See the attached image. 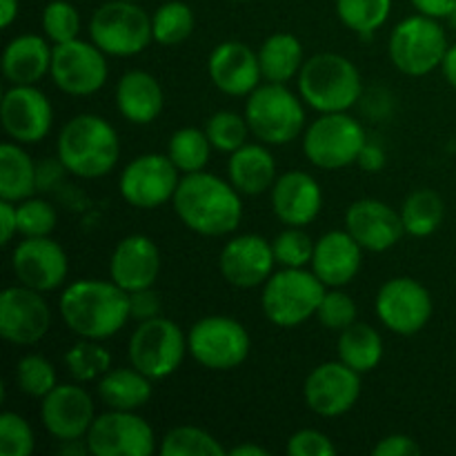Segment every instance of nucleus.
I'll use <instances>...</instances> for the list:
<instances>
[{
    "label": "nucleus",
    "mask_w": 456,
    "mask_h": 456,
    "mask_svg": "<svg viewBox=\"0 0 456 456\" xmlns=\"http://www.w3.org/2000/svg\"><path fill=\"white\" fill-rule=\"evenodd\" d=\"M374 310L390 332L399 337H414L430 323L435 303L430 289L417 279L396 276L379 288Z\"/></svg>",
    "instance_id": "f8f14e48"
},
{
    "label": "nucleus",
    "mask_w": 456,
    "mask_h": 456,
    "mask_svg": "<svg viewBox=\"0 0 456 456\" xmlns=\"http://www.w3.org/2000/svg\"><path fill=\"white\" fill-rule=\"evenodd\" d=\"M16 386L22 395L31 396V399L43 401L53 387L58 386L56 370H53L52 361L45 359L43 354H25L16 363Z\"/></svg>",
    "instance_id": "ea45409f"
},
{
    "label": "nucleus",
    "mask_w": 456,
    "mask_h": 456,
    "mask_svg": "<svg viewBox=\"0 0 456 456\" xmlns=\"http://www.w3.org/2000/svg\"><path fill=\"white\" fill-rule=\"evenodd\" d=\"M288 452L292 456H334L337 445L321 430L305 428V430H298L289 436Z\"/></svg>",
    "instance_id": "de8ad7c7"
},
{
    "label": "nucleus",
    "mask_w": 456,
    "mask_h": 456,
    "mask_svg": "<svg viewBox=\"0 0 456 456\" xmlns=\"http://www.w3.org/2000/svg\"><path fill=\"white\" fill-rule=\"evenodd\" d=\"M151 379L145 377L141 370L134 365L129 368H111L110 372L98 379V396L110 410H136L145 408L150 403L154 387Z\"/></svg>",
    "instance_id": "c756f323"
},
{
    "label": "nucleus",
    "mask_w": 456,
    "mask_h": 456,
    "mask_svg": "<svg viewBox=\"0 0 456 456\" xmlns=\"http://www.w3.org/2000/svg\"><path fill=\"white\" fill-rule=\"evenodd\" d=\"M67 328L80 338L107 341L125 328L129 316V294L114 281L80 279L67 285L58 301Z\"/></svg>",
    "instance_id": "f03ea898"
},
{
    "label": "nucleus",
    "mask_w": 456,
    "mask_h": 456,
    "mask_svg": "<svg viewBox=\"0 0 456 456\" xmlns=\"http://www.w3.org/2000/svg\"><path fill=\"white\" fill-rule=\"evenodd\" d=\"M361 396V374L347 368L343 361L321 363L307 374L303 399L307 408L325 419L343 417L356 405Z\"/></svg>",
    "instance_id": "a211bd4d"
},
{
    "label": "nucleus",
    "mask_w": 456,
    "mask_h": 456,
    "mask_svg": "<svg viewBox=\"0 0 456 456\" xmlns=\"http://www.w3.org/2000/svg\"><path fill=\"white\" fill-rule=\"evenodd\" d=\"M190 356L205 370L230 372L243 365L252 352L248 328L232 316L212 314L196 321L187 332Z\"/></svg>",
    "instance_id": "6e6552de"
},
{
    "label": "nucleus",
    "mask_w": 456,
    "mask_h": 456,
    "mask_svg": "<svg viewBox=\"0 0 456 456\" xmlns=\"http://www.w3.org/2000/svg\"><path fill=\"white\" fill-rule=\"evenodd\" d=\"M441 71H444L445 80L456 89V45H450L445 52L444 62H441Z\"/></svg>",
    "instance_id": "6e6d98bb"
},
{
    "label": "nucleus",
    "mask_w": 456,
    "mask_h": 456,
    "mask_svg": "<svg viewBox=\"0 0 456 456\" xmlns=\"http://www.w3.org/2000/svg\"><path fill=\"white\" fill-rule=\"evenodd\" d=\"M18 234V205L0 199V240L9 245Z\"/></svg>",
    "instance_id": "603ef678"
},
{
    "label": "nucleus",
    "mask_w": 456,
    "mask_h": 456,
    "mask_svg": "<svg viewBox=\"0 0 456 456\" xmlns=\"http://www.w3.org/2000/svg\"><path fill=\"white\" fill-rule=\"evenodd\" d=\"M346 230L365 252L381 254L395 248L405 234L401 212L377 199H361L347 208Z\"/></svg>",
    "instance_id": "5701e85b"
},
{
    "label": "nucleus",
    "mask_w": 456,
    "mask_h": 456,
    "mask_svg": "<svg viewBox=\"0 0 456 456\" xmlns=\"http://www.w3.org/2000/svg\"><path fill=\"white\" fill-rule=\"evenodd\" d=\"M38 190V167L20 142L0 145V199L20 203Z\"/></svg>",
    "instance_id": "7c9ffc66"
},
{
    "label": "nucleus",
    "mask_w": 456,
    "mask_h": 456,
    "mask_svg": "<svg viewBox=\"0 0 456 456\" xmlns=\"http://www.w3.org/2000/svg\"><path fill=\"white\" fill-rule=\"evenodd\" d=\"M448 20H450V22H452V27H456V9H454V12H452V13H450V16H448Z\"/></svg>",
    "instance_id": "bf43d9fd"
},
{
    "label": "nucleus",
    "mask_w": 456,
    "mask_h": 456,
    "mask_svg": "<svg viewBox=\"0 0 456 456\" xmlns=\"http://www.w3.org/2000/svg\"><path fill=\"white\" fill-rule=\"evenodd\" d=\"M258 62H261L265 83H289L297 78L305 62L303 43L294 34H285V31L267 36L258 49Z\"/></svg>",
    "instance_id": "2f4dec72"
},
{
    "label": "nucleus",
    "mask_w": 456,
    "mask_h": 456,
    "mask_svg": "<svg viewBox=\"0 0 456 456\" xmlns=\"http://www.w3.org/2000/svg\"><path fill=\"white\" fill-rule=\"evenodd\" d=\"M40 421L49 436L61 441L85 439L96 421V405L83 386L58 383L40 403Z\"/></svg>",
    "instance_id": "aec40b11"
},
{
    "label": "nucleus",
    "mask_w": 456,
    "mask_h": 456,
    "mask_svg": "<svg viewBox=\"0 0 456 456\" xmlns=\"http://www.w3.org/2000/svg\"><path fill=\"white\" fill-rule=\"evenodd\" d=\"M205 134H208L214 150L223 151V154H232V151H236L248 142V136L252 132H249L245 114L240 116L236 111L223 110L209 116L208 125H205Z\"/></svg>",
    "instance_id": "a19ab883"
},
{
    "label": "nucleus",
    "mask_w": 456,
    "mask_h": 456,
    "mask_svg": "<svg viewBox=\"0 0 456 456\" xmlns=\"http://www.w3.org/2000/svg\"><path fill=\"white\" fill-rule=\"evenodd\" d=\"M368 142L365 129L347 111L321 114L303 134V151L319 169H343L359 160Z\"/></svg>",
    "instance_id": "9d476101"
},
{
    "label": "nucleus",
    "mask_w": 456,
    "mask_h": 456,
    "mask_svg": "<svg viewBox=\"0 0 456 456\" xmlns=\"http://www.w3.org/2000/svg\"><path fill=\"white\" fill-rule=\"evenodd\" d=\"M65 368L76 383L98 381L111 370V354L101 346V341L80 338L76 346L65 352Z\"/></svg>",
    "instance_id": "e433bc0d"
},
{
    "label": "nucleus",
    "mask_w": 456,
    "mask_h": 456,
    "mask_svg": "<svg viewBox=\"0 0 456 456\" xmlns=\"http://www.w3.org/2000/svg\"><path fill=\"white\" fill-rule=\"evenodd\" d=\"M129 3H138V0H129Z\"/></svg>",
    "instance_id": "680f3d73"
},
{
    "label": "nucleus",
    "mask_w": 456,
    "mask_h": 456,
    "mask_svg": "<svg viewBox=\"0 0 456 456\" xmlns=\"http://www.w3.org/2000/svg\"><path fill=\"white\" fill-rule=\"evenodd\" d=\"M316 319L323 328L332 330V332H343L352 323H356L354 298L343 292L341 288H330L316 310Z\"/></svg>",
    "instance_id": "49530a36"
},
{
    "label": "nucleus",
    "mask_w": 456,
    "mask_h": 456,
    "mask_svg": "<svg viewBox=\"0 0 456 456\" xmlns=\"http://www.w3.org/2000/svg\"><path fill=\"white\" fill-rule=\"evenodd\" d=\"M298 96L319 114L347 111L359 102L363 80L350 58L334 52L316 53L303 62L297 76Z\"/></svg>",
    "instance_id": "20e7f679"
},
{
    "label": "nucleus",
    "mask_w": 456,
    "mask_h": 456,
    "mask_svg": "<svg viewBox=\"0 0 456 456\" xmlns=\"http://www.w3.org/2000/svg\"><path fill=\"white\" fill-rule=\"evenodd\" d=\"M160 249L150 236L132 234L118 240L110 258V279L132 294L154 288L160 276Z\"/></svg>",
    "instance_id": "393cba45"
},
{
    "label": "nucleus",
    "mask_w": 456,
    "mask_h": 456,
    "mask_svg": "<svg viewBox=\"0 0 456 456\" xmlns=\"http://www.w3.org/2000/svg\"><path fill=\"white\" fill-rule=\"evenodd\" d=\"M58 163L65 172L96 181L114 172L120 159V138L114 125L98 114H78L62 125L56 142Z\"/></svg>",
    "instance_id": "7ed1b4c3"
},
{
    "label": "nucleus",
    "mask_w": 456,
    "mask_h": 456,
    "mask_svg": "<svg viewBox=\"0 0 456 456\" xmlns=\"http://www.w3.org/2000/svg\"><path fill=\"white\" fill-rule=\"evenodd\" d=\"M208 74L218 92L236 98H248L263 80L258 52L240 40H225L209 52Z\"/></svg>",
    "instance_id": "4be33fe9"
},
{
    "label": "nucleus",
    "mask_w": 456,
    "mask_h": 456,
    "mask_svg": "<svg viewBox=\"0 0 456 456\" xmlns=\"http://www.w3.org/2000/svg\"><path fill=\"white\" fill-rule=\"evenodd\" d=\"M181 172L167 154H142L129 160L118 176V191L132 208L156 209L174 199Z\"/></svg>",
    "instance_id": "4468645a"
},
{
    "label": "nucleus",
    "mask_w": 456,
    "mask_h": 456,
    "mask_svg": "<svg viewBox=\"0 0 456 456\" xmlns=\"http://www.w3.org/2000/svg\"><path fill=\"white\" fill-rule=\"evenodd\" d=\"M338 361L352 368L359 374H368L379 368L383 359V338L372 325L368 323H352L343 332H338L337 343Z\"/></svg>",
    "instance_id": "473e14b6"
},
{
    "label": "nucleus",
    "mask_w": 456,
    "mask_h": 456,
    "mask_svg": "<svg viewBox=\"0 0 456 456\" xmlns=\"http://www.w3.org/2000/svg\"><path fill=\"white\" fill-rule=\"evenodd\" d=\"M386 163H387L386 150H383L379 142H365L363 150H361L359 154V160H356V165L368 174H379L383 167H386Z\"/></svg>",
    "instance_id": "3c124183"
},
{
    "label": "nucleus",
    "mask_w": 456,
    "mask_h": 456,
    "mask_svg": "<svg viewBox=\"0 0 456 456\" xmlns=\"http://www.w3.org/2000/svg\"><path fill=\"white\" fill-rule=\"evenodd\" d=\"M163 456H225L227 450L208 430L196 426H176L163 436Z\"/></svg>",
    "instance_id": "4c0bfd02"
},
{
    "label": "nucleus",
    "mask_w": 456,
    "mask_h": 456,
    "mask_svg": "<svg viewBox=\"0 0 456 456\" xmlns=\"http://www.w3.org/2000/svg\"><path fill=\"white\" fill-rule=\"evenodd\" d=\"M49 76L53 85L69 96H92L105 87L110 76L107 53L92 40L74 38L53 45Z\"/></svg>",
    "instance_id": "ddd939ff"
},
{
    "label": "nucleus",
    "mask_w": 456,
    "mask_h": 456,
    "mask_svg": "<svg viewBox=\"0 0 456 456\" xmlns=\"http://www.w3.org/2000/svg\"><path fill=\"white\" fill-rule=\"evenodd\" d=\"M53 47L47 38L20 34L12 38L3 53V74L12 85H36L52 69Z\"/></svg>",
    "instance_id": "cd10ccee"
},
{
    "label": "nucleus",
    "mask_w": 456,
    "mask_h": 456,
    "mask_svg": "<svg viewBox=\"0 0 456 456\" xmlns=\"http://www.w3.org/2000/svg\"><path fill=\"white\" fill-rule=\"evenodd\" d=\"M187 334L172 319L156 316L142 321L129 338V363L151 381L172 377L185 361Z\"/></svg>",
    "instance_id": "9b49d317"
},
{
    "label": "nucleus",
    "mask_w": 456,
    "mask_h": 456,
    "mask_svg": "<svg viewBox=\"0 0 456 456\" xmlns=\"http://www.w3.org/2000/svg\"><path fill=\"white\" fill-rule=\"evenodd\" d=\"M410 3H412V7L417 9L419 13L436 18V20L448 18L456 9V0H410Z\"/></svg>",
    "instance_id": "864d4df0"
},
{
    "label": "nucleus",
    "mask_w": 456,
    "mask_h": 456,
    "mask_svg": "<svg viewBox=\"0 0 456 456\" xmlns=\"http://www.w3.org/2000/svg\"><path fill=\"white\" fill-rule=\"evenodd\" d=\"M36 448V436L29 421L18 412L0 414V454L29 456Z\"/></svg>",
    "instance_id": "a18cd8bd"
},
{
    "label": "nucleus",
    "mask_w": 456,
    "mask_h": 456,
    "mask_svg": "<svg viewBox=\"0 0 456 456\" xmlns=\"http://www.w3.org/2000/svg\"><path fill=\"white\" fill-rule=\"evenodd\" d=\"M448 36L436 18L410 16L392 29L387 53L401 74L426 76L441 67L448 52Z\"/></svg>",
    "instance_id": "1a4fd4ad"
},
{
    "label": "nucleus",
    "mask_w": 456,
    "mask_h": 456,
    "mask_svg": "<svg viewBox=\"0 0 456 456\" xmlns=\"http://www.w3.org/2000/svg\"><path fill=\"white\" fill-rule=\"evenodd\" d=\"M392 0H337V16L347 29L359 36H372L387 22Z\"/></svg>",
    "instance_id": "58836bf2"
},
{
    "label": "nucleus",
    "mask_w": 456,
    "mask_h": 456,
    "mask_svg": "<svg viewBox=\"0 0 456 456\" xmlns=\"http://www.w3.org/2000/svg\"><path fill=\"white\" fill-rule=\"evenodd\" d=\"M160 310H163V301H160V294L154 288H145L129 294V316L138 323L156 319V316H160Z\"/></svg>",
    "instance_id": "09e8293b"
},
{
    "label": "nucleus",
    "mask_w": 456,
    "mask_h": 456,
    "mask_svg": "<svg viewBox=\"0 0 456 456\" xmlns=\"http://www.w3.org/2000/svg\"><path fill=\"white\" fill-rule=\"evenodd\" d=\"M89 40L96 43L107 56H136L154 40L151 16L141 4L129 0L102 3L89 20Z\"/></svg>",
    "instance_id": "0eeeda50"
},
{
    "label": "nucleus",
    "mask_w": 456,
    "mask_h": 456,
    "mask_svg": "<svg viewBox=\"0 0 456 456\" xmlns=\"http://www.w3.org/2000/svg\"><path fill=\"white\" fill-rule=\"evenodd\" d=\"M232 456H270L265 448L261 445H254V444H240L236 448L230 450Z\"/></svg>",
    "instance_id": "13d9d810"
},
{
    "label": "nucleus",
    "mask_w": 456,
    "mask_h": 456,
    "mask_svg": "<svg viewBox=\"0 0 456 456\" xmlns=\"http://www.w3.org/2000/svg\"><path fill=\"white\" fill-rule=\"evenodd\" d=\"M45 38L52 45L69 43L80 34V13L67 0H52L43 9Z\"/></svg>",
    "instance_id": "79ce46f5"
},
{
    "label": "nucleus",
    "mask_w": 456,
    "mask_h": 456,
    "mask_svg": "<svg viewBox=\"0 0 456 456\" xmlns=\"http://www.w3.org/2000/svg\"><path fill=\"white\" fill-rule=\"evenodd\" d=\"M240 196L230 181L203 169L183 174L172 205L187 230L208 239H221L239 230L243 221Z\"/></svg>",
    "instance_id": "f257e3e1"
},
{
    "label": "nucleus",
    "mask_w": 456,
    "mask_h": 456,
    "mask_svg": "<svg viewBox=\"0 0 456 456\" xmlns=\"http://www.w3.org/2000/svg\"><path fill=\"white\" fill-rule=\"evenodd\" d=\"M114 101L116 110L127 123L150 125L163 114L165 92L159 78L150 71L132 69L120 76L116 83Z\"/></svg>",
    "instance_id": "bb28decb"
},
{
    "label": "nucleus",
    "mask_w": 456,
    "mask_h": 456,
    "mask_svg": "<svg viewBox=\"0 0 456 456\" xmlns=\"http://www.w3.org/2000/svg\"><path fill=\"white\" fill-rule=\"evenodd\" d=\"M314 245L312 236L303 227H285L274 240V258L281 267H307L314 256Z\"/></svg>",
    "instance_id": "37998d69"
},
{
    "label": "nucleus",
    "mask_w": 456,
    "mask_h": 456,
    "mask_svg": "<svg viewBox=\"0 0 456 456\" xmlns=\"http://www.w3.org/2000/svg\"><path fill=\"white\" fill-rule=\"evenodd\" d=\"M328 288L305 267H283L263 285L261 307L270 323L279 328H297L316 316Z\"/></svg>",
    "instance_id": "39448f33"
},
{
    "label": "nucleus",
    "mask_w": 456,
    "mask_h": 456,
    "mask_svg": "<svg viewBox=\"0 0 456 456\" xmlns=\"http://www.w3.org/2000/svg\"><path fill=\"white\" fill-rule=\"evenodd\" d=\"M374 456H419L421 445L408 435H387L372 448Z\"/></svg>",
    "instance_id": "8fccbe9b"
},
{
    "label": "nucleus",
    "mask_w": 456,
    "mask_h": 456,
    "mask_svg": "<svg viewBox=\"0 0 456 456\" xmlns=\"http://www.w3.org/2000/svg\"><path fill=\"white\" fill-rule=\"evenodd\" d=\"M12 270L18 283L38 292H53L69 274L67 252L49 236L22 239L12 252Z\"/></svg>",
    "instance_id": "6ab92c4d"
},
{
    "label": "nucleus",
    "mask_w": 456,
    "mask_h": 456,
    "mask_svg": "<svg viewBox=\"0 0 456 456\" xmlns=\"http://www.w3.org/2000/svg\"><path fill=\"white\" fill-rule=\"evenodd\" d=\"M18 12H20V3L18 0H0V25L4 29L12 27L13 20L18 18Z\"/></svg>",
    "instance_id": "5fc2aeb1"
},
{
    "label": "nucleus",
    "mask_w": 456,
    "mask_h": 456,
    "mask_svg": "<svg viewBox=\"0 0 456 456\" xmlns=\"http://www.w3.org/2000/svg\"><path fill=\"white\" fill-rule=\"evenodd\" d=\"M196 18L194 12L183 0H169V3L160 4L154 13H151V34H154V43L163 45V47H176V45L185 43L191 34H194Z\"/></svg>",
    "instance_id": "c9c22d12"
},
{
    "label": "nucleus",
    "mask_w": 456,
    "mask_h": 456,
    "mask_svg": "<svg viewBox=\"0 0 456 456\" xmlns=\"http://www.w3.org/2000/svg\"><path fill=\"white\" fill-rule=\"evenodd\" d=\"M272 209L285 227H305L323 209V190L319 181L301 169L281 174L270 190Z\"/></svg>",
    "instance_id": "b1692460"
},
{
    "label": "nucleus",
    "mask_w": 456,
    "mask_h": 456,
    "mask_svg": "<svg viewBox=\"0 0 456 456\" xmlns=\"http://www.w3.org/2000/svg\"><path fill=\"white\" fill-rule=\"evenodd\" d=\"M276 160L265 142H245L227 160V181L243 196H261L276 183Z\"/></svg>",
    "instance_id": "c85d7f7f"
},
{
    "label": "nucleus",
    "mask_w": 456,
    "mask_h": 456,
    "mask_svg": "<svg viewBox=\"0 0 456 456\" xmlns=\"http://www.w3.org/2000/svg\"><path fill=\"white\" fill-rule=\"evenodd\" d=\"M52 328V310L43 292L12 285L0 294V337L18 347L43 341Z\"/></svg>",
    "instance_id": "dca6fc26"
},
{
    "label": "nucleus",
    "mask_w": 456,
    "mask_h": 456,
    "mask_svg": "<svg viewBox=\"0 0 456 456\" xmlns=\"http://www.w3.org/2000/svg\"><path fill=\"white\" fill-rule=\"evenodd\" d=\"M0 120L13 142L34 145L52 132L53 107L36 85H12L0 102Z\"/></svg>",
    "instance_id": "f3484780"
},
{
    "label": "nucleus",
    "mask_w": 456,
    "mask_h": 456,
    "mask_svg": "<svg viewBox=\"0 0 456 456\" xmlns=\"http://www.w3.org/2000/svg\"><path fill=\"white\" fill-rule=\"evenodd\" d=\"M18 205V234L22 239L29 236H49L56 230L58 214L49 200L29 196Z\"/></svg>",
    "instance_id": "c03bdc74"
},
{
    "label": "nucleus",
    "mask_w": 456,
    "mask_h": 456,
    "mask_svg": "<svg viewBox=\"0 0 456 456\" xmlns=\"http://www.w3.org/2000/svg\"><path fill=\"white\" fill-rule=\"evenodd\" d=\"M274 249L267 239L258 234H240L227 240L218 256V270L223 279L239 289H252L265 285L274 274Z\"/></svg>",
    "instance_id": "412c9836"
},
{
    "label": "nucleus",
    "mask_w": 456,
    "mask_h": 456,
    "mask_svg": "<svg viewBox=\"0 0 456 456\" xmlns=\"http://www.w3.org/2000/svg\"><path fill=\"white\" fill-rule=\"evenodd\" d=\"M363 252L350 232L332 230L316 240L310 267L325 288H346L359 274Z\"/></svg>",
    "instance_id": "a878e982"
},
{
    "label": "nucleus",
    "mask_w": 456,
    "mask_h": 456,
    "mask_svg": "<svg viewBox=\"0 0 456 456\" xmlns=\"http://www.w3.org/2000/svg\"><path fill=\"white\" fill-rule=\"evenodd\" d=\"M445 218V203L435 190H417L401 205V221L405 234L414 239L432 236Z\"/></svg>",
    "instance_id": "72a5a7b5"
},
{
    "label": "nucleus",
    "mask_w": 456,
    "mask_h": 456,
    "mask_svg": "<svg viewBox=\"0 0 456 456\" xmlns=\"http://www.w3.org/2000/svg\"><path fill=\"white\" fill-rule=\"evenodd\" d=\"M85 439L94 456H151L156 452L151 426L129 410L98 414Z\"/></svg>",
    "instance_id": "2eb2a0df"
},
{
    "label": "nucleus",
    "mask_w": 456,
    "mask_h": 456,
    "mask_svg": "<svg viewBox=\"0 0 456 456\" xmlns=\"http://www.w3.org/2000/svg\"><path fill=\"white\" fill-rule=\"evenodd\" d=\"M212 150L208 134L199 127L176 129L167 142V156L181 174L203 172L208 167Z\"/></svg>",
    "instance_id": "f704fd0d"
},
{
    "label": "nucleus",
    "mask_w": 456,
    "mask_h": 456,
    "mask_svg": "<svg viewBox=\"0 0 456 456\" xmlns=\"http://www.w3.org/2000/svg\"><path fill=\"white\" fill-rule=\"evenodd\" d=\"M245 120L265 145H288L305 129L303 98L281 83L258 85L245 102Z\"/></svg>",
    "instance_id": "423d86ee"
},
{
    "label": "nucleus",
    "mask_w": 456,
    "mask_h": 456,
    "mask_svg": "<svg viewBox=\"0 0 456 456\" xmlns=\"http://www.w3.org/2000/svg\"><path fill=\"white\" fill-rule=\"evenodd\" d=\"M58 452L62 456H80L89 452L87 439H71V441H61V448Z\"/></svg>",
    "instance_id": "4d7b16f0"
},
{
    "label": "nucleus",
    "mask_w": 456,
    "mask_h": 456,
    "mask_svg": "<svg viewBox=\"0 0 456 456\" xmlns=\"http://www.w3.org/2000/svg\"><path fill=\"white\" fill-rule=\"evenodd\" d=\"M234 3H248V0H234Z\"/></svg>",
    "instance_id": "052dcab7"
}]
</instances>
